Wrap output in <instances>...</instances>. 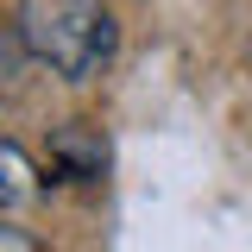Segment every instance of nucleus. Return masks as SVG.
I'll list each match as a JSON object with an SVG mask.
<instances>
[{"label":"nucleus","mask_w":252,"mask_h":252,"mask_svg":"<svg viewBox=\"0 0 252 252\" xmlns=\"http://www.w3.org/2000/svg\"><path fill=\"white\" fill-rule=\"evenodd\" d=\"M19 44L63 82L101 76L120 51V19L101 0H26L19 6Z\"/></svg>","instance_id":"nucleus-1"},{"label":"nucleus","mask_w":252,"mask_h":252,"mask_svg":"<svg viewBox=\"0 0 252 252\" xmlns=\"http://www.w3.org/2000/svg\"><path fill=\"white\" fill-rule=\"evenodd\" d=\"M0 252H38V240H32L26 227H13V220H0Z\"/></svg>","instance_id":"nucleus-3"},{"label":"nucleus","mask_w":252,"mask_h":252,"mask_svg":"<svg viewBox=\"0 0 252 252\" xmlns=\"http://www.w3.org/2000/svg\"><path fill=\"white\" fill-rule=\"evenodd\" d=\"M19 195H32V164L19 145L0 139V202H19Z\"/></svg>","instance_id":"nucleus-2"}]
</instances>
